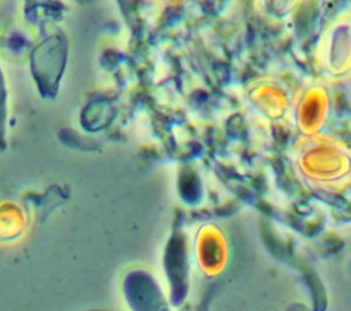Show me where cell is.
<instances>
[{"label":"cell","instance_id":"6da1fadb","mask_svg":"<svg viewBox=\"0 0 351 311\" xmlns=\"http://www.w3.org/2000/svg\"><path fill=\"white\" fill-rule=\"evenodd\" d=\"M296 163L308 181L325 189H343L351 181V152L329 137L313 136L300 142Z\"/></svg>","mask_w":351,"mask_h":311},{"label":"cell","instance_id":"7a4b0ae2","mask_svg":"<svg viewBox=\"0 0 351 311\" xmlns=\"http://www.w3.org/2000/svg\"><path fill=\"white\" fill-rule=\"evenodd\" d=\"M322 64L333 75L351 70V25H335L322 42Z\"/></svg>","mask_w":351,"mask_h":311},{"label":"cell","instance_id":"3957f363","mask_svg":"<svg viewBox=\"0 0 351 311\" xmlns=\"http://www.w3.org/2000/svg\"><path fill=\"white\" fill-rule=\"evenodd\" d=\"M326 112H328L326 93L319 88H314L308 90L303 96L299 104L298 122H299L300 130H303L306 134H314L315 132H318L325 122Z\"/></svg>","mask_w":351,"mask_h":311},{"label":"cell","instance_id":"277c9868","mask_svg":"<svg viewBox=\"0 0 351 311\" xmlns=\"http://www.w3.org/2000/svg\"><path fill=\"white\" fill-rule=\"evenodd\" d=\"M252 97L258 107L270 118H278L287 108V100L284 95L274 86L262 85L256 88Z\"/></svg>","mask_w":351,"mask_h":311},{"label":"cell","instance_id":"5b68a950","mask_svg":"<svg viewBox=\"0 0 351 311\" xmlns=\"http://www.w3.org/2000/svg\"><path fill=\"white\" fill-rule=\"evenodd\" d=\"M208 237H210V238L206 240V241H207V244L210 245V248H213V247H211V238H213V236H208ZM217 247H218V244H217V241H215V244H214V256H215V258H219L221 251H219V248H217ZM208 252L213 253V249H203V255H204V256H206Z\"/></svg>","mask_w":351,"mask_h":311}]
</instances>
